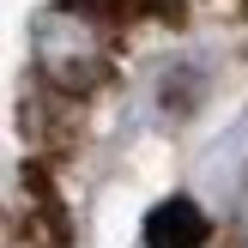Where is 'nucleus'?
I'll return each mask as SVG.
<instances>
[{
	"label": "nucleus",
	"instance_id": "nucleus-3",
	"mask_svg": "<svg viewBox=\"0 0 248 248\" xmlns=\"http://www.w3.org/2000/svg\"><path fill=\"white\" fill-rule=\"evenodd\" d=\"M206 236H212V218L188 194H170L145 212V248H206Z\"/></svg>",
	"mask_w": 248,
	"mask_h": 248
},
{
	"label": "nucleus",
	"instance_id": "nucleus-4",
	"mask_svg": "<svg viewBox=\"0 0 248 248\" xmlns=\"http://www.w3.org/2000/svg\"><path fill=\"white\" fill-rule=\"evenodd\" d=\"M115 18H194V12H212V18H248V0H109Z\"/></svg>",
	"mask_w": 248,
	"mask_h": 248
},
{
	"label": "nucleus",
	"instance_id": "nucleus-5",
	"mask_svg": "<svg viewBox=\"0 0 248 248\" xmlns=\"http://www.w3.org/2000/svg\"><path fill=\"white\" fill-rule=\"evenodd\" d=\"M230 242H236V248H248V200L236 206V218H230Z\"/></svg>",
	"mask_w": 248,
	"mask_h": 248
},
{
	"label": "nucleus",
	"instance_id": "nucleus-1",
	"mask_svg": "<svg viewBox=\"0 0 248 248\" xmlns=\"http://www.w3.org/2000/svg\"><path fill=\"white\" fill-rule=\"evenodd\" d=\"M121 18L109 0H48L31 12V73L43 91L85 103L115 73Z\"/></svg>",
	"mask_w": 248,
	"mask_h": 248
},
{
	"label": "nucleus",
	"instance_id": "nucleus-2",
	"mask_svg": "<svg viewBox=\"0 0 248 248\" xmlns=\"http://www.w3.org/2000/svg\"><path fill=\"white\" fill-rule=\"evenodd\" d=\"M18 200H24L18 224L31 230L36 248H67V206H61V194H55V182H48L43 164H24L18 170Z\"/></svg>",
	"mask_w": 248,
	"mask_h": 248
}]
</instances>
